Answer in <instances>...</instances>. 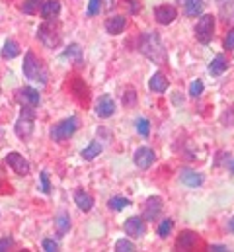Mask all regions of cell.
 <instances>
[{
    "label": "cell",
    "instance_id": "1",
    "mask_svg": "<svg viewBox=\"0 0 234 252\" xmlns=\"http://www.w3.org/2000/svg\"><path fill=\"white\" fill-rule=\"evenodd\" d=\"M139 51L145 57H148L150 61H154V63H164V59H166L164 43H162L160 35L156 32H152V30L143 32V35L139 39Z\"/></svg>",
    "mask_w": 234,
    "mask_h": 252
},
{
    "label": "cell",
    "instance_id": "2",
    "mask_svg": "<svg viewBox=\"0 0 234 252\" xmlns=\"http://www.w3.org/2000/svg\"><path fill=\"white\" fill-rule=\"evenodd\" d=\"M24 74H26V78L35 80V82H41V84L47 82V68L31 51H28L24 57Z\"/></svg>",
    "mask_w": 234,
    "mask_h": 252
},
{
    "label": "cell",
    "instance_id": "3",
    "mask_svg": "<svg viewBox=\"0 0 234 252\" xmlns=\"http://www.w3.org/2000/svg\"><path fill=\"white\" fill-rule=\"evenodd\" d=\"M76 129H78V120H76L74 116H70V118L58 122L57 126L51 127V139L57 141V143H62V141L70 139Z\"/></svg>",
    "mask_w": 234,
    "mask_h": 252
},
{
    "label": "cell",
    "instance_id": "4",
    "mask_svg": "<svg viewBox=\"0 0 234 252\" xmlns=\"http://www.w3.org/2000/svg\"><path fill=\"white\" fill-rule=\"evenodd\" d=\"M215 32V16L203 14L195 24V37L199 43H211Z\"/></svg>",
    "mask_w": 234,
    "mask_h": 252
},
{
    "label": "cell",
    "instance_id": "5",
    "mask_svg": "<svg viewBox=\"0 0 234 252\" xmlns=\"http://www.w3.org/2000/svg\"><path fill=\"white\" fill-rule=\"evenodd\" d=\"M33 108H29V106H24V110H22V116H20V120L16 122V133H18V137H29L31 133H33Z\"/></svg>",
    "mask_w": 234,
    "mask_h": 252
},
{
    "label": "cell",
    "instance_id": "6",
    "mask_svg": "<svg viewBox=\"0 0 234 252\" xmlns=\"http://www.w3.org/2000/svg\"><path fill=\"white\" fill-rule=\"evenodd\" d=\"M162 213V199L158 195H152L145 201V209H143V219L148 223H154Z\"/></svg>",
    "mask_w": 234,
    "mask_h": 252
},
{
    "label": "cell",
    "instance_id": "7",
    "mask_svg": "<svg viewBox=\"0 0 234 252\" xmlns=\"http://www.w3.org/2000/svg\"><path fill=\"white\" fill-rule=\"evenodd\" d=\"M39 39L47 45V47H55L58 45V41H60V33H58V30L53 26V24H49V20L43 24V26H39Z\"/></svg>",
    "mask_w": 234,
    "mask_h": 252
},
{
    "label": "cell",
    "instance_id": "8",
    "mask_svg": "<svg viewBox=\"0 0 234 252\" xmlns=\"http://www.w3.org/2000/svg\"><path fill=\"white\" fill-rule=\"evenodd\" d=\"M6 162H8V166H10L16 174H20V176H28V174H29V162H28L20 153H8Z\"/></svg>",
    "mask_w": 234,
    "mask_h": 252
},
{
    "label": "cell",
    "instance_id": "9",
    "mask_svg": "<svg viewBox=\"0 0 234 252\" xmlns=\"http://www.w3.org/2000/svg\"><path fill=\"white\" fill-rule=\"evenodd\" d=\"M133 158H135V164H137L139 168H150V166L154 164V160H156V155H154V151L148 149V147H139Z\"/></svg>",
    "mask_w": 234,
    "mask_h": 252
},
{
    "label": "cell",
    "instance_id": "10",
    "mask_svg": "<svg viewBox=\"0 0 234 252\" xmlns=\"http://www.w3.org/2000/svg\"><path fill=\"white\" fill-rule=\"evenodd\" d=\"M176 16H177V12H176L174 6H170V4L156 6V10H154V18H156V22L162 24V26L172 24V22L176 20Z\"/></svg>",
    "mask_w": 234,
    "mask_h": 252
},
{
    "label": "cell",
    "instance_id": "11",
    "mask_svg": "<svg viewBox=\"0 0 234 252\" xmlns=\"http://www.w3.org/2000/svg\"><path fill=\"white\" fill-rule=\"evenodd\" d=\"M125 233L131 235V237H143L145 231H146V225H145V219L143 217H129L123 225Z\"/></svg>",
    "mask_w": 234,
    "mask_h": 252
},
{
    "label": "cell",
    "instance_id": "12",
    "mask_svg": "<svg viewBox=\"0 0 234 252\" xmlns=\"http://www.w3.org/2000/svg\"><path fill=\"white\" fill-rule=\"evenodd\" d=\"M18 100L24 104V106H29V108H35L39 104V92L31 86H24L20 92H18Z\"/></svg>",
    "mask_w": 234,
    "mask_h": 252
},
{
    "label": "cell",
    "instance_id": "13",
    "mask_svg": "<svg viewBox=\"0 0 234 252\" xmlns=\"http://www.w3.org/2000/svg\"><path fill=\"white\" fill-rule=\"evenodd\" d=\"M114 112H116V102L112 100V96H108V94L102 96L96 104V114L100 118H110V116H114Z\"/></svg>",
    "mask_w": 234,
    "mask_h": 252
},
{
    "label": "cell",
    "instance_id": "14",
    "mask_svg": "<svg viewBox=\"0 0 234 252\" xmlns=\"http://www.w3.org/2000/svg\"><path fill=\"white\" fill-rule=\"evenodd\" d=\"M127 28V18L125 16H110L108 20H106V32L108 33H112V35H117V33H121L123 30Z\"/></svg>",
    "mask_w": 234,
    "mask_h": 252
},
{
    "label": "cell",
    "instance_id": "15",
    "mask_svg": "<svg viewBox=\"0 0 234 252\" xmlns=\"http://www.w3.org/2000/svg\"><path fill=\"white\" fill-rule=\"evenodd\" d=\"M179 180H181V184H185L187 188H197V186L203 184V176H201L199 172H195V170H181Z\"/></svg>",
    "mask_w": 234,
    "mask_h": 252
},
{
    "label": "cell",
    "instance_id": "16",
    "mask_svg": "<svg viewBox=\"0 0 234 252\" xmlns=\"http://www.w3.org/2000/svg\"><path fill=\"white\" fill-rule=\"evenodd\" d=\"M195 243H197V235H195L193 231H183V233L177 237L176 247H177L179 251H189V249L195 247Z\"/></svg>",
    "mask_w": 234,
    "mask_h": 252
},
{
    "label": "cell",
    "instance_id": "17",
    "mask_svg": "<svg viewBox=\"0 0 234 252\" xmlns=\"http://www.w3.org/2000/svg\"><path fill=\"white\" fill-rule=\"evenodd\" d=\"M74 203L78 205V209L80 211H90L92 207H94V197L90 195V193H86V191H82V189H78L76 193H74Z\"/></svg>",
    "mask_w": 234,
    "mask_h": 252
},
{
    "label": "cell",
    "instance_id": "18",
    "mask_svg": "<svg viewBox=\"0 0 234 252\" xmlns=\"http://www.w3.org/2000/svg\"><path fill=\"white\" fill-rule=\"evenodd\" d=\"M60 12V0H45L41 6V16L45 20H55Z\"/></svg>",
    "mask_w": 234,
    "mask_h": 252
},
{
    "label": "cell",
    "instance_id": "19",
    "mask_svg": "<svg viewBox=\"0 0 234 252\" xmlns=\"http://www.w3.org/2000/svg\"><path fill=\"white\" fill-rule=\"evenodd\" d=\"M148 86H150L152 92H164V90H168L170 82H168V78H166L164 72H154V76L150 78Z\"/></svg>",
    "mask_w": 234,
    "mask_h": 252
},
{
    "label": "cell",
    "instance_id": "20",
    "mask_svg": "<svg viewBox=\"0 0 234 252\" xmlns=\"http://www.w3.org/2000/svg\"><path fill=\"white\" fill-rule=\"evenodd\" d=\"M227 57L225 55H217L213 61H211V64H209V72L213 74V76H221L225 70H227Z\"/></svg>",
    "mask_w": 234,
    "mask_h": 252
},
{
    "label": "cell",
    "instance_id": "21",
    "mask_svg": "<svg viewBox=\"0 0 234 252\" xmlns=\"http://www.w3.org/2000/svg\"><path fill=\"white\" fill-rule=\"evenodd\" d=\"M102 153V143H98V141H92L84 151H82V158L84 160H94L98 155Z\"/></svg>",
    "mask_w": 234,
    "mask_h": 252
},
{
    "label": "cell",
    "instance_id": "22",
    "mask_svg": "<svg viewBox=\"0 0 234 252\" xmlns=\"http://www.w3.org/2000/svg\"><path fill=\"white\" fill-rule=\"evenodd\" d=\"M203 12V0H185V14L195 18Z\"/></svg>",
    "mask_w": 234,
    "mask_h": 252
},
{
    "label": "cell",
    "instance_id": "23",
    "mask_svg": "<svg viewBox=\"0 0 234 252\" xmlns=\"http://www.w3.org/2000/svg\"><path fill=\"white\" fill-rule=\"evenodd\" d=\"M18 53H20V49H18V43H16V41H12V39H8V41L4 43V49H2V57H4V59H14V57H18Z\"/></svg>",
    "mask_w": 234,
    "mask_h": 252
},
{
    "label": "cell",
    "instance_id": "24",
    "mask_svg": "<svg viewBox=\"0 0 234 252\" xmlns=\"http://www.w3.org/2000/svg\"><path fill=\"white\" fill-rule=\"evenodd\" d=\"M41 6H43V0H24L22 12H24V14L33 16V14H37V12H39V8H41Z\"/></svg>",
    "mask_w": 234,
    "mask_h": 252
},
{
    "label": "cell",
    "instance_id": "25",
    "mask_svg": "<svg viewBox=\"0 0 234 252\" xmlns=\"http://www.w3.org/2000/svg\"><path fill=\"white\" fill-rule=\"evenodd\" d=\"M55 225H57L58 233H60V235H64V233L70 229V217H68L66 213H60L57 219H55Z\"/></svg>",
    "mask_w": 234,
    "mask_h": 252
},
{
    "label": "cell",
    "instance_id": "26",
    "mask_svg": "<svg viewBox=\"0 0 234 252\" xmlns=\"http://www.w3.org/2000/svg\"><path fill=\"white\" fill-rule=\"evenodd\" d=\"M129 199L127 197H112L110 201H108V205H110V209H114V211H121V209H125V207H129Z\"/></svg>",
    "mask_w": 234,
    "mask_h": 252
},
{
    "label": "cell",
    "instance_id": "27",
    "mask_svg": "<svg viewBox=\"0 0 234 252\" xmlns=\"http://www.w3.org/2000/svg\"><path fill=\"white\" fill-rule=\"evenodd\" d=\"M172 227H174V221H172V219H164V221L158 225V235H160L162 239H166V237L172 233Z\"/></svg>",
    "mask_w": 234,
    "mask_h": 252
},
{
    "label": "cell",
    "instance_id": "28",
    "mask_svg": "<svg viewBox=\"0 0 234 252\" xmlns=\"http://www.w3.org/2000/svg\"><path fill=\"white\" fill-rule=\"evenodd\" d=\"M135 127H137V131H139L143 137H148V133H150V122H148L146 118H139Z\"/></svg>",
    "mask_w": 234,
    "mask_h": 252
},
{
    "label": "cell",
    "instance_id": "29",
    "mask_svg": "<svg viewBox=\"0 0 234 252\" xmlns=\"http://www.w3.org/2000/svg\"><path fill=\"white\" fill-rule=\"evenodd\" d=\"M116 251H119V252H133V251H137V249H135L133 241H127V239H119V241L116 243Z\"/></svg>",
    "mask_w": 234,
    "mask_h": 252
},
{
    "label": "cell",
    "instance_id": "30",
    "mask_svg": "<svg viewBox=\"0 0 234 252\" xmlns=\"http://www.w3.org/2000/svg\"><path fill=\"white\" fill-rule=\"evenodd\" d=\"M203 94V82L201 80H193L191 86H189V96L191 98H199Z\"/></svg>",
    "mask_w": 234,
    "mask_h": 252
},
{
    "label": "cell",
    "instance_id": "31",
    "mask_svg": "<svg viewBox=\"0 0 234 252\" xmlns=\"http://www.w3.org/2000/svg\"><path fill=\"white\" fill-rule=\"evenodd\" d=\"M41 191H43V193H49V191H51L49 172H47V170H43V172H41Z\"/></svg>",
    "mask_w": 234,
    "mask_h": 252
},
{
    "label": "cell",
    "instance_id": "32",
    "mask_svg": "<svg viewBox=\"0 0 234 252\" xmlns=\"http://www.w3.org/2000/svg\"><path fill=\"white\" fill-rule=\"evenodd\" d=\"M100 4H102V0H90L86 14H88V16H96V14L100 12Z\"/></svg>",
    "mask_w": 234,
    "mask_h": 252
},
{
    "label": "cell",
    "instance_id": "33",
    "mask_svg": "<svg viewBox=\"0 0 234 252\" xmlns=\"http://www.w3.org/2000/svg\"><path fill=\"white\" fill-rule=\"evenodd\" d=\"M43 251L55 252V251H58V245L55 241H51V239H45V241H43Z\"/></svg>",
    "mask_w": 234,
    "mask_h": 252
},
{
    "label": "cell",
    "instance_id": "34",
    "mask_svg": "<svg viewBox=\"0 0 234 252\" xmlns=\"http://www.w3.org/2000/svg\"><path fill=\"white\" fill-rule=\"evenodd\" d=\"M225 47L231 49V51L234 49V28L227 33V37H225Z\"/></svg>",
    "mask_w": 234,
    "mask_h": 252
},
{
    "label": "cell",
    "instance_id": "35",
    "mask_svg": "<svg viewBox=\"0 0 234 252\" xmlns=\"http://www.w3.org/2000/svg\"><path fill=\"white\" fill-rule=\"evenodd\" d=\"M14 245V239L12 237H4V239H0V252L6 251V249H10Z\"/></svg>",
    "mask_w": 234,
    "mask_h": 252
},
{
    "label": "cell",
    "instance_id": "36",
    "mask_svg": "<svg viewBox=\"0 0 234 252\" xmlns=\"http://www.w3.org/2000/svg\"><path fill=\"white\" fill-rule=\"evenodd\" d=\"M131 98H133V100H137V96H135V90H127V96H125V104H127V106L131 104Z\"/></svg>",
    "mask_w": 234,
    "mask_h": 252
},
{
    "label": "cell",
    "instance_id": "37",
    "mask_svg": "<svg viewBox=\"0 0 234 252\" xmlns=\"http://www.w3.org/2000/svg\"><path fill=\"white\" fill-rule=\"evenodd\" d=\"M211 251H217V252H225V251H229L227 247H221V245H213L211 247Z\"/></svg>",
    "mask_w": 234,
    "mask_h": 252
},
{
    "label": "cell",
    "instance_id": "38",
    "mask_svg": "<svg viewBox=\"0 0 234 252\" xmlns=\"http://www.w3.org/2000/svg\"><path fill=\"white\" fill-rule=\"evenodd\" d=\"M229 231H231V233H234V217L229 221Z\"/></svg>",
    "mask_w": 234,
    "mask_h": 252
},
{
    "label": "cell",
    "instance_id": "39",
    "mask_svg": "<svg viewBox=\"0 0 234 252\" xmlns=\"http://www.w3.org/2000/svg\"><path fill=\"white\" fill-rule=\"evenodd\" d=\"M233 170H234V162H233Z\"/></svg>",
    "mask_w": 234,
    "mask_h": 252
}]
</instances>
